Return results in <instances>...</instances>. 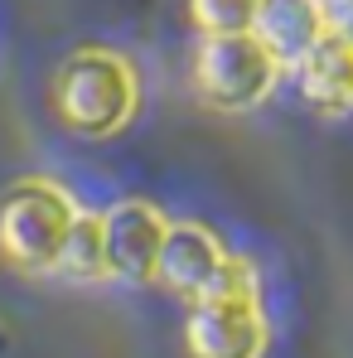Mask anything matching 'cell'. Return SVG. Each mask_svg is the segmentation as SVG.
Listing matches in <instances>:
<instances>
[{"label":"cell","mask_w":353,"mask_h":358,"mask_svg":"<svg viewBox=\"0 0 353 358\" xmlns=\"http://www.w3.org/2000/svg\"><path fill=\"white\" fill-rule=\"evenodd\" d=\"M141 107V78L131 59L112 49H78L68 54L54 78V112L68 131L87 141H107L131 126Z\"/></svg>","instance_id":"cell-1"},{"label":"cell","mask_w":353,"mask_h":358,"mask_svg":"<svg viewBox=\"0 0 353 358\" xmlns=\"http://www.w3.org/2000/svg\"><path fill=\"white\" fill-rule=\"evenodd\" d=\"M261 0H189V20L203 29V39L223 34H252Z\"/></svg>","instance_id":"cell-10"},{"label":"cell","mask_w":353,"mask_h":358,"mask_svg":"<svg viewBox=\"0 0 353 358\" xmlns=\"http://www.w3.org/2000/svg\"><path fill=\"white\" fill-rule=\"evenodd\" d=\"M252 34L286 73V68H300V59L329 34V10L324 0H261Z\"/></svg>","instance_id":"cell-7"},{"label":"cell","mask_w":353,"mask_h":358,"mask_svg":"<svg viewBox=\"0 0 353 358\" xmlns=\"http://www.w3.org/2000/svg\"><path fill=\"white\" fill-rule=\"evenodd\" d=\"M223 266H228V252H223V242L213 238L203 223H170L155 281H165L184 300H203L218 286Z\"/></svg>","instance_id":"cell-6"},{"label":"cell","mask_w":353,"mask_h":358,"mask_svg":"<svg viewBox=\"0 0 353 358\" xmlns=\"http://www.w3.org/2000/svg\"><path fill=\"white\" fill-rule=\"evenodd\" d=\"M281 68L261 49L257 34H223L203 39L194 59V87L213 112H252L276 92Z\"/></svg>","instance_id":"cell-4"},{"label":"cell","mask_w":353,"mask_h":358,"mask_svg":"<svg viewBox=\"0 0 353 358\" xmlns=\"http://www.w3.org/2000/svg\"><path fill=\"white\" fill-rule=\"evenodd\" d=\"M59 271L73 276V281H107V238H102V213H78L73 233H68V247L59 257Z\"/></svg>","instance_id":"cell-9"},{"label":"cell","mask_w":353,"mask_h":358,"mask_svg":"<svg viewBox=\"0 0 353 358\" xmlns=\"http://www.w3.org/2000/svg\"><path fill=\"white\" fill-rule=\"evenodd\" d=\"M305 102L324 117H353V44L344 34H324L295 68Z\"/></svg>","instance_id":"cell-8"},{"label":"cell","mask_w":353,"mask_h":358,"mask_svg":"<svg viewBox=\"0 0 353 358\" xmlns=\"http://www.w3.org/2000/svg\"><path fill=\"white\" fill-rule=\"evenodd\" d=\"M271 344L266 315H261V286L247 257H228L218 286L194 300L184 320V349L189 358H261Z\"/></svg>","instance_id":"cell-2"},{"label":"cell","mask_w":353,"mask_h":358,"mask_svg":"<svg viewBox=\"0 0 353 358\" xmlns=\"http://www.w3.org/2000/svg\"><path fill=\"white\" fill-rule=\"evenodd\" d=\"M73 194L54 179H20L0 194V257L24 276L59 271L68 233L78 223Z\"/></svg>","instance_id":"cell-3"},{"label":"cell","mask_w":353,"mask_h":358,"mask_svg":"<svg viewBox=\"0 0 353 358\" xmlns=\"http://www.w3.org/2000/svg\"><path fill=\"white\" fill-rule=\"evenodd\" d=\"M329 29L344 34V39L353 44V0H349V5H329Z\"/></svg>","instance_id":"cell-11"},{"label":"cell","mask_w":353,"mask_h":358,"mask_svg":"<svg viewBox=\"0 0 353 358\" xmlns=\"http://www.w3.org/2000/svg\"><path fill=\"white\" fill-rule=\"evenodd\" d=\"M329 5H349V0H324V10H329Z\"/></svg>","instance_id":"cell-12"},{"label":"cell","mask_w":353,"mask_h":358,"mask_svg":"<svg viewBox=\"0 0 353 358\" xmlns=\"http://www.w3.org/2000/svg\"><path fill=\"white\" fill-rule=\"evenodd\" d=\"M102 238H107V271L117 281H155L160 271V252L170 238L165 213L150 199H121L102 213Z\"/></svg>","instance_id":"cell-5"}]
</instances>
